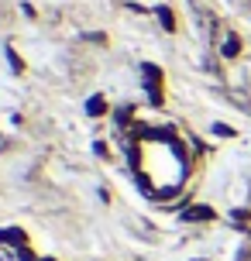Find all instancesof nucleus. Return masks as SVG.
<instances>
[{"mask_svg":"<svg viewBox=\"0 0 251 261\" xmlns=\"http://www.w3.org/2000/svg\"><path fill=\"white\" fill-rule=\"evenodd\" d=\"M213 213L207 206H193V210H186V220H210Z\"/></svg>","mask_w":251,"mask_h":261,"instance_id":"f257e3e1","label":"nucleus"},{"mask_svg":"<svg viewBox=\"0 0 251 261\" xmlns=\"http://www.w3.org/2000/svg\"><path fill=\"white\" fill-rule=\"evenodd\" d=\"M86 110H90V117H100V114H104L107 107H104V100H100V96H93V100H90V107H86Z\"/></svg>","mask_w":251,"mask_h":261,"instance_id":"f03ea898","label":"nucleus"},{"mask_svg":"<svg viewBox=\"0 0 251 261\" xmlns=\"http://www.w3.org/2000/svg\"><path fill=\"white\" fill-rule=\"evenodd\" d=\"M0 241H17V244H24V234H21V230H0Z\"/></svg>","mask_w":251,"mask_h":261,"instance_id":"7ed1b4c3","label":"nucleus"},{"mask_svg":"<svg viewBox=\"0 0 251 261\" xmlns=\"http://www.w3.org/2000/svg\"><path fill=\"white\" fill-rule=\"evenodd\" d=\"M213 134H220V138H234V130L227 127V124H213Z\"/></svg>","mask_w":251,"mask_h":261,"instance_id":"20e7f679","label":"nucleus"},{"mask_svg":"<svg viewBox=\"0 0 251 261\" xmlns=\"http://www.w3.org/2000/svg\"><path fill=\"white\" fill-rule=\"evenodd\" d=\"M224 55H238V38H227V45H224Z\"/></svg>","mask_w":251,"mask_h":261,"instance_id":"39448f33","label":"nucleus"},{"mask_svg":"<svg viewBox=\"0 0 251 261\" xmlns=\"http://www.w3.org/2000/svg\"><path fill=\"white\" fill-rule=\"evenodd\" d=\"M159 17H162V24L169 28V31H172V28H175V24H172V14H169V11H165V7H162V11H159Z\"/></svg>","mask_w":251,"mask_h":261,"instance_id":"423d86ee","label":"nucleus"},{"mask_svg":"<svg viewBox=\"0 0 251 261\" xmlns=\"http://www.w3.org/2000/svg\"><path fill=\"white\" fill-rule=\"evenodd\" d=\"M41 261H48V258H41Z\"/></svg>","mask_w":251,"mask_h":261,"instance_id":"0eeeda50","label":"nucleus"}]
</instances>
